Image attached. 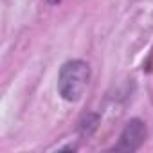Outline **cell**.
I'll return each instance as SVG.
<instances>
[{"label": "cell", "mask_w": 153, "mask_h": 153, "mask_svg": "<svg viewBox=\"0 0 153 153\" xmlns=\"http://www.w3.org/2000/svg\"><path fill=\"white\" fill-rule=\"evenodd\" d=\"M90 81V67L83 59L63 63L58 76V92L65 101H78L85 94Z\"/></svg>", "instance_id": "obj_1"}, {"label": "cell", "mask_w": 153, "mask_h": 153, "mask_svg": "<svg viewBox=\"0 0 153 153\" xmlns=\"http://www.w3.org/2000/svg\"><path fill=\"white\" fill-rule=\"evenodd\" d=\"M146 135H148L146 124L139 119H131L124 126V130L119 137V142L114 146V149H117V151H135L146 140Z\"/></svg>", "instance_id": "obj_2"}, {"label": "cell", "mask_w": 153, "mask_h": 153, "mask_svg": "<svg viewBox=\"0 0 153 153\" xmlns=\"http://www.w3.org/2000/svg\"><path fill=\"white\" fill-rule=\"evenodd\" d=\"M47 2H49V4H59L61 0H47Z\"/></svg>", "instance_id": "obj_3"}]
</instances>
